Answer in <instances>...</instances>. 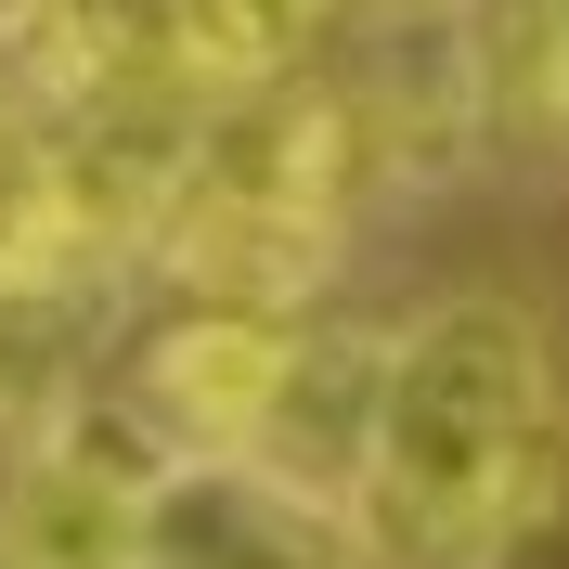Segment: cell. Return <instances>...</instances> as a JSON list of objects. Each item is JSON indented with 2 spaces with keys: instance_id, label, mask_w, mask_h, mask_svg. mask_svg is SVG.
<instances>
[{
  "instance_id": "52a82bcc",
  "label": "cell",
  "mask_w": 569,
  "mask_h": 569,
  "mask_svg": "<svg viewBox=\"0 0 569 569\" xmlns=\"http://www.w3.org/2000/svg\"><path fill=\"white\" fill-rule=\"evenodd\" d=\"M0 78H13L39 117L117 104V91H142V78H169L156 0H0Z\"/></svg>"
},
{
  "instance_id": "8992f818",
  "label": "cell",
  "mask_w": 569,
  "mask_h": 569,
  "mask_svg": "<svg viewBox=\"0 0 569 569\" xmlns=\"http://www.w3.org/2000/svg\"><path fill=\"white\" fill-rule=\"evenodd\" d=\"M376 362H389V337L376 323H298L284 337V376H272V415H259L247 466H272L284 492L337 505L362 466V427H376Z\"/></svg>"
},
{
  "instance_id": "277c9868",
  "label": "cell",
  "mask_w": 569,
  "mask_h": 569,
  "mask_svg": "<svg viewBox=\"0 0 569 569\" xmlns=\"http://www.w3.org/2000/svg\"><path fill=\"white\" fill-rule=\"evenodd\" d=\"M284 337H298L284 311H220V298H181V311L130 350L117 401L169 440V466H194V453H247L259 415H272Z\"/></svg>"
},
{
  "instance_id": "9c48e42d",
  "label": "cell",
  "mask_w": 569,
  "mask_h": 569,
  "mask_svg": "<svg viewBox=\"0 0 569 569\" xmlns=\"http://www.w3.org/2000/svg\"><path fill=\"white\" fill-rule=\"evenodd\" d=\"M479 569H569V427L531 453L518 505H505V518H492V543H479Z\"/></svg>"
},
{
  "instance_id": "ba28073f",
  "label": "cell",
  "mask_w": 569,
  "mask_h": 569,
  "mask_svg": "<svg viewBox=\"0 0 569 569\" xmlns=\"http://www.w3.org/2000/svg\"><path fill=\"white\" fill-rule=\"evenodd\" d=\"M311 39H323V0H156V52H169V78L208 91V104L298 78Z\"/></svg>"
},
{
  "instance_id": "6da1fadb",
  "label": "cell",
  "mask_w": 569,
  "mask_h": 569,
  "mask_svg": "<svg viewBox=\"0 0 569 569\" xmlns=\"http://www.w3.org/2000/svg\"><path fill=\"white\" fill-rule=\"evenodd\" d=\"M557 427H569L557 350L518 298H427L415 323H389L376 427H362V466L337 492L362 569H479L492 518L518 505V479Z\"/></svg>"
},
{
  "instance_id": "7a4b0ae2",
  "label": "cell",
  "mask_w": 569,
  "mask_h": 569,
  "mask_svg": "<svg viewBox=\"0 0 569 569\" xmlns=\"http://www.w3.org/2000/svg\"><path fill=\"white\" fill-rule=\"evenodd\" d=\"M169 479V440L117 389H78L27 427L0 479V569H130L142 557V492Z\"/></svg>"
},
{
  "instance_id": "3957f363",
  "label": "cell",
  "mask_w": 569,
  "mask_h": 569,
  "mask_svg": "<svg viewBox=\"0 0 569 569\" xmlns=\"http://www.w3.org/2000/svg\"><path fill=\"white\" fill-rule=\"evenodd\" d=\"M337 233L350 220L311 208V194H272L247 169H208V156H181V194L156 208L142 259L181 284V298H220V311H311L323 272H337Z\"/></svg>"
},
{
  "instance_id": "5b68a950",
  "label": "cell",
  "mask_w": 569,
  "mask_h": 569,
  "mask_svg": "<svg viewBox=\"0 0 569 569\" xmlns=\"http://www.w3.org/2000/svg\"><path fill=\"white\" fill-rule=\"evenodd\" d=\"M130 569H362L350 518L284 492L247 453H194L142 492V557Z\"/></svg>"
}]
</instances>
